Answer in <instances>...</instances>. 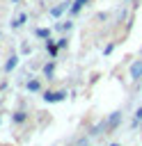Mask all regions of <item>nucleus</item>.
Segmentation results:
<instances>
[{"label":"nucleus","instance_id":"nucleus-4","mask_svg":"<svg viewBox=\"0 0 142 146\" xmlns=\"http://www.w3.org/2000/svg\"><path fill=\"white\" fill-rule=\"evenodd\" d=\"M131 78H133V80H140V78H142V59H135V62L131 64Z\"/></svg>","mask_w":142,"mask_h":146},{"label":"nucleus","instance_id":"nucleus-7","mask_svg":"<svg viewBox=\"0 0 142 146\" xmlns=\"http://www.w3.org/2000/svg\"><path fill=\"white\" fill-rule=\"evenodd\" d=\"M85 5H89V0H73V2H71V9H69V11H71V14L76 16V14H80V11H82V7H85Z\"/></svg>","mask_w":142,"mask_h":146},{"label":"nucleus","instance_id":"nucleus-9","mask_svg":"<svg viewBox=\"0 0 142 146\" xmlns=\"http://www.w3.org/2000/svg\"><path fill=\"white\" fill-rule=\"evenodd\" d=\"M34 34H37V39H50L53 30H50V27H37V30H34Z\"/></svg>","mask_w":142,"mask_h":146},{"label":"nucleus","instance_id":"nucleus-14","mask_svg":"<svg viewBox=\"0 0 142 146\" xmlns=\"http://www.w3.org/2000/svg\"><path fill=\"white\" fill-rule=\"evenodd\" d=\"M140 123H142V107H137V110H135V116H133V123H131V125H133V128H137Z\"/></svg>","mask_w":142,"mask_h":146},{"label":"nucleus","instance_id":"nucleus-17","mask_svg":"<svg viewBox=\"0 0 142 146\" xmlns=\"http://www.w3.org/2000/svg\"><path fill=\"white\" fill-rule=\"evenodd\" d=\"M112 50H115V43H108V46H105V48H103V55H110V52H112Z\"/></svg>","mask_w":142,"mask_h":146},{"label":"nucleus","instance_id":"nucleus-16","mask_svg":"<svg viewBox=\"0 0 142 146\" xmlns=\"http://www.w3.org/2000/svg\"><path fill=\"white\" fill-rule=\"evenodd\" d=\"M57 46H60V50H64V48L69 46V39H66V36H60V39H57Z\"/></svg>","mask_w":142,"mask_h":146},{"label":"nucleus","instance_id":"nucleus-19","mask_svg":"<svg viewBox=\"0 0 142 146\" xmlns=\"http://www.w3.org/2000/svg\"><path fill=\"white\" fill-rule=\"evenodd\" d=\"M11 2H18V0H11Z\"/></svg>","mask_w":142,"mask_h":146},{"label":"nucleus","instance_id":"nucleus-10","mask_svg":"<svg viewBox=\"0 0 142 146\" xmlns=\"http://www.w3.org/2000/svg\"><path fill=\"white\" fill-rule=\"evenodd\" d=\"M44 75L48 78V80H53V75H55V62L50 59L48 64H44Z\"/></svg>","mask_w":142,"mask_h":146},{"label":"nucleus","instance_id":"nucleus-20","mask_svg":"<svg viewBox=\"0 0 142 146\" xmlns=\"http://www.w3.org/2000/svg\"><path fill=\"white\" fill-rule=\"evenodd\" d=\"M126 2H131V0H126Z\"/></svg>","mask_w":142,"mask_h":146},{"label":"nucleus","instance_id":"nucleus-12","mask_svg":"<svg viewBox=\"0 0 142 146\" xmlns=\"http://www.w3.org/2000/svg\"><path fill=\"white\" fill-rule=\"evenodd\" d=\"M25 87H27V91H30V94L41 91V82H39V80H27V84H25Z\"/></svg>","mask_w":142,"mask_h":146},{"label":"nucleus","instance_id":"nucleus-11","mask_svg":"<svg viewBox=\"0 0 142 146\" xmlns=\"http://www.w3.org/2000/svg\"><path fill=\"white\" fill-rule=\"evenodd\" d=\"M101 132H105V119H101V121L89 130V135H92V137H96V135H101Z\"/></svg>","mask_w":142,"mask_h":146},{"label":"nucleus","instance_id":"nucleus-3","mask_svg":"<svg viewBox=\"0 0 142 146\" xmlns=\"http://www.w3.org/2000/svg\"><path fill=\"white\" fill-rule=\"evenodd\" d=\"M66 9H71V2H69V0H66V2H60V5H55V7L50 9V16H53V18H60V16H62Z\"/></svg>","mask_w":142,"mask_h":146},{"label":"nucleus","instance_id":"nucleus-5","mask_svg":"<svg viewBox=\"0 0 142 146\" xmlns=\"http://www.w3.org/2000/svg\"><path fill=\"white\" fill-rule=\"evenodd\" d=\"M27 116H30V114H27L25 110H16V112L11 114V121H14L16 125H21V123H25V121H27Z\"/></svg>","mask_w":142,"mask_h":146},{"label":"nucleus","instance_id":"nucleus-15","mask_svg":"<svg viewBox=\"0 0 142 146\" xmlns=\"http://www.w3.org/2000/svg\"><path fill=\"white\" fill-rule=\"evenodd\" d=\"M25 21H27V14H21V16H18V18H16L14 23H11V27H14V30H18V27H21V25H23Z\"/></svg>","mask_w":142,"mask_h":146},{"label":"nucleus","instance_id":"nucleus-2","mask_svg":"<svg viewBox=\"0 0 142 146\" xmlns=\"http://www.w3.org/2000/svg\"><path fill=\"white\" fill-rule=\"evenodd\" d=\"M41 98L46 103H62V100H66V91H44Z\"/></svg>","mask_w":142,"mask_h":146},{"label":"nucleus","instance_id":"nucleus-18","mask_svg":"<svg viewBox=\"0 0 142 146\" xmlns=\"http://www.w3.org/2000/svg\"><path fill=\"white\" fill-rule=\"evenodd\" d=\"M110 146H121V144H110Z\"/></svg>","mask_w":142,"mask_h":146},{"label":"nucleus","instance_id":"nucleus-8","mask_svg":"<svg viewBox=\"0 0 142 146\" xmlns=\"http://www.w3.org/2000/svg\"><path fill=\"white\" fill-rule=\"evenodd\" d=\"M16 66H18V55H9V59L5 62V71H7V73H11Z\"/></svg>","mask_w":142,"mask_h":146},{"label":"nucleus","instance_id":"nucleus-6","mask_svg":"<svg viewBox=\"0 0 142 146\" xmlns=\"http://www.w3.org/2000/svg\"><path fill=\"white\" fill-rule=\"evenodd\" d=\"M46 50H48V55L55 59V57H57V52H60V46H57L53 39H46Z\"/></svg>","mask_w":142,"mask_h":146},{"label":"nucleus","instance_id":"nucleus-13","mask_svg":"<svg viewBox=\"0 0 142 146\" xmlns=\"http://www.w3.org/2000/svg\"><path fill=\"white\" fill-rule=\"evenodd\" d=\"M71 27H73V23H71V21H60V23L55 25V30H57V32H69Z\"/></svg>","mask_w":142,"mask_h":146},{"label":"nucleus","instance_id":"nucleus-1","mask_svg":"<svg viewBox=\"0 0 142 146\" xmlns=\"http://www.w3.org/2000/svg\"><path fill=\"white\" fill-rule=\"evenodd\" d=\"M121 123V112L117 110V112H110L108 114V119H105V132H112V130H117V125Z\"/></svg>","mask_w":142,"mask_h":146}]
</instances>
